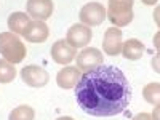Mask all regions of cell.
<instances>
[{
  "label": "cell",
  "mask_w": 160,
  "mask_h": 120,
  "mask_svg": "<svg viewBox=\"0 0 160 120\" xmlns=\"http://www.w3.org/2000/svg\"><path fill=\"white\" fill-rule=\"evenodd\" d=\"M50 55L58 64L62 66H69V62H72L77 56V48H74L72 45L68 43V40H58L51 45L50 48Z\"/></svg>",
  "instance_id": "obj_8"
},
{
  "label": "cell",
  "mask_w": 160,
  "mask_h": 120,
  "mask_svg": "<svg viewBox=\"0 0 160 120\" xmlns=\"http://www.w3.org/2000/svg\"><path fill=\"white\" fill-rule=\"evenodd\" d=\"M0 55L5 61L11 64H18L26 58V47L19 40V35L13 32L0 34Z\"/></svg>",
  "instance_id": "obj_2"
},
{
  "label": "cell",
  "mask_w": 160,
  "mask_h": 120,
  "mask_svg": "<svg viewBox=\"0 0 160 120\" xmlns=\"http://www.w3.org/2000/svg\"><path fill=\"white\" fill-rule=\"evenodd\" d=\"M152 120H160V104L154 106V111H152Z\"/></svg>",
  "instance_id": "obj_21"
},
{
  "label": "cell",
  "mask_w": 160,
  "mask_h": 120,
  "mask_svg": "<svg viewBox=\"0 0 160 120\" xmlns=\"http://www.w3.org/2000/svg\"><path fill=\"white\" fill-rule=\"evenodd\" d=\"M48 35H50L48 26L43 21H31L29 28L26 29L22 37L31 43H43L48 38Z\"/></svg>",
  "instance_id": "obj_12"
},
{
  "label": "cell",
  "mask_w": 160,
  "mask_h": 120,
  "mask_svg": "<svg viewBox=\"0 0 160 120\" xmlns=\"http://www.w3.org/2000/svg\"><path fill=\"white\" fill-rule=\"evenodd\" d=\"M154 47L157 48V51H160V31L154 35Z\"/></svg>",
  "instance_id": "obj_22"
},
{
  "label": "cell",
  "mask_w": 160,
  "mask_h": 120,
  "mask_svg": "<svg viewBox=\"0 0 160 120\" xmlns=\"http://www.w3.org/2000/svg\"><path fill=\"white\" fill-rule=\"evenodd\" d=\"M91 28L85 24H74L69 28L68 34H66V40H68V43L72 45L74 48H85L90 42H91Z\"/></svg>",
  "instance_id": "obj_7"
},
{
  "label": "cell",
  "mask_w": 160,
  "mask_h": 120,
  "mask_svg": "<svg viewBox=\"0 0 160 120\" xmlns=\"http://www.w3.org/2000/svg\"><path fill=\"white\" fill-rule=\"evenodd\" d=\"M56 120H74V118L69 117V115H62V117H59V118H56Z\"/></svg>",
  "instance_id": "obj_24"
},
{
  "label": "cell",
  "mask_w": 160,
  "mask_h": 120,
  "mask_svg": "<svg viewBox=\"0 0 160 120\" xmlns=\"http://www.w3.org/2000/svg\"><path fill=\"white\" fill-rule=\"evenodd\" d=\"M142 98L152 106H158L160 104V83L151 82L149 85H146L142 90Z\"/></svg>",
  "instance_id": "obj_15"
},
{
  "label": "cell",
  "mask_w": 160,
  "mask_h": 120,
  "mask_svg": "<svg viewBox=\"0 0 160 120\" xmlns=\"http://www.w3.org/2000/svg\"><path fill=\"white\" fill-rule=\"evenodd\" d=\"M7 24H8L10 32L16 34V35H24L26 29H28L29 24H31V16L28 15V13L15 11V13H11V15H10Z\"/></svg>",
  "instance_id": "obj_13"
},
{
  "label": "cell",
  "mask_w": 160,
  "mask_h": 120,
  "mask_svg": "<svg viewBox=\"0 0 160 120\" xmlns=\"http://www.w3.org/2000/svg\"><path fill=\"white\" fill-rule=\"evenodd\" d=\"M21 78H22V82L26 85H29L32 88H42L48 83V80H50V75L48 72L43 69V68H40V66L37 64H29V66H26V68L21 69Z\"/></svg>",
  "instance_id": "obj_5"
},
{
  "label": "cell",
  "mask_w": 160,
  "mask_h": 120,
  "mask_svg": "<svg viewBox=\"0 0 160 120\" xmlns=\"http://www.w3.org/2000/svg\"><path fill=\"white\" fill-rule=\"evenodd\" d=\"M154 21H155V24L160 28V5H157V8L154 10Z\"/></svg>",
  "instance_id": "obj_20"
},
{
  "label": "cell",
  "mask_w": 160,
  "mask_h": 120,
  "mask_svg": "<svg viewBox=\"0 0 160 120\" xmlns=\"http://www.w3.org/2000/svg\"><path fill=\"white\" fill-rule=\"evenodd\" d=\"M131 120H152V115H151V114H148V112H141V114L135 115Z\"/></svg>",
  "instance_id": "obj_19"
},
{
  "label": "cell",
  "mask_w": 160,
  "mask_h": 120,
  "mask_svg": "<svg viewBox=\"0 0 160 120\" xmlns=\"http://www.w3.org/2000/svg\"><path fill=\"white\" fill-rule=\"evenodd\" d=\"M78 18L82 24L88 26V28H95V26L102 24L104 19L108 18V10H106L104 5L98 2H90L82 7V10L78 13Z\"/></svg>",
  "instance_id": "obj_4"
},
{
  "label": "cell",
  "mask_w": 160,
  "mask_h": 120,
  "mask_svg": "<svg viewBox=\"0 0 160 120\" xmlns=\"http://www.w3.org/2000/svg\"><path fill=\"white\" fill-rule=\"evenodd\" d=\"M141 2H142L144 5H155L158 0H141Z\"/></svg>",
  "instance_id": "obj_23"
},
{
  "label": "cell",
  "mask_w": 160,
  "mask_h": 120,
  "mask_svg": "<svg viewBox=\"0 0 160 120\" xmlns=\"http://www.w3.org/2000/svg\"><path fill=\"white\" fill-rule=\"evenodd\" d=\"M102 61H104V55L98 48H83L75 56V64L82 72L98 68V66L102 64Z\"/></svg>",
  "instance_id": "obj_6"
},
{
  "label": "cell",
  "mask_w": 160,
  "mask_h": 120,
  "mask_svg": "<svg viewBox=\"0 0 160 120\" xmlns=\"http://www.w3.org/2000/svg\"><path fill=\"white\" fill-rule=\"evenodd\" d=\"M75 98L83 112L93 117H114L127 109L131 88L118 68L101 64L82 74L75 85Z\"/></svg>",
  "instance_id": "obj_1"
},
{
  "label": "cell",
  "mask_w": 160,
  "mask_h": 120,
  "mask_svg": "<svg viewBox=\"0 0 160 120\" xmlns=\"http://www.w3.org/2000/svg\"><path fill=\"white\" fill-rule=\"evenodd\" d=\"M144 53V43L138 38H130L127 42H123V47H122V55L127 58V59H131V61H138L141 59Z\"/></svg>",
  "instance_id": "obj_14"
},
{
  "label": "cell",
  "mask_w": 160,
  "mask_h": 120,
  "mask_svg": "<svg viewBox=\"0 0 160 120\" xmlns=\"http://www.w3.org/2000/svg\"><path fill=\"white\" fill-rule=\"evenodd\" d=\"M133 5H135V0H109L108 19L118 29L125 28L135 18Z\"/></svg>",
  "instance_id": "obj_3"
},
{
  "label": "cell",
  "mask_w": 160,
  "mask_h": 120,
  "mask_svg": "<svg viewBox=\"0 0 160 120\" xmlns=\"http://www.w3.org/2000/svg\"><path fill=\"white\" fill-rule=\"evenodd\" d=\"M16 77L15 64H11L5 59H0V83H10Z\"/></svg>",
  "instance_id": "obj_17"
},
{
  "label": "cell",
  "mask_w": 160,
  "mask_h": 120,
  "mask_svg": "<svg viewBox=\"0 0 160 120\" xmlns=\"http://www.w3.org/2000/svg\"><path fill=\"white\" fill-rule=\"evenodd\" d=\"M151 66H152V69H154L157 74H160V51H157L155 55H154V58H152V61H151Z\"/></svg>",
  "instance_id": "obj_18"
},
{
  "label": "cell",
  "mask_w": 160,
  "mask_h": 120,
  "mask_svg": "<svg viewBox=\"0 0 160 120\" xmlns=\"http://www.w3.org/2000/svg\"><path fill=\"white\" fill-rule=\"evenodd\" d=\"M123 34L118 28L112 26L106 31L104 38H102V50L106 55L109 56H117L118 53H122V47H123Z\"/></svg>",
  "instance_id": "obj_9"
},
{
  "label": "cell",
  "mask_w": 160,
  "mask_h": 120,
  "mask_svg": "<svg viewBox=\"0 0 160 120\" xmlns=\"http://www.w3.org/2000/svg\"><path fill=\"white\" fill-rule=\"evenodd\" d=\"M82 71H80L77 66H66V68H62L58 75H56V83L59 88L62 90H71V88H75V85L78 83L80 77H82V74H80Z\"/></svg>",
  "instance_id": "obj_11"
},
{
  "label": "cell",
  "mask_w": 160,
  "mask_h": 120,
  "mask_svg": "<svg viewBox=\"0 0 160 120\" xmlns=\"http://www.w3.org/2000/svg\"><path fill=\"white\" fill-rule=\"evenodd\" d=\"M26 10L34 21H47L55 10V5L53 0H28Z\"/></svg>",
  "instance_id": "obj_10"
},
{
  "label": "cell",
  "mask_w": 160,
  "mask_h": 120,
  "mask_svg": "<svg viewBox=\"0 0 160 120\" xmlns=\"http://www.w3.org/2000/svg\"><path fill=\"white\" fill-rule=\"evenodd\" d=\"M34 117H35L34 109L28 104H22V106H18V108H15L10 112L8 120H34Z\"/></svg>",
  "instance_id": "obj_16"
}]
</instances>
